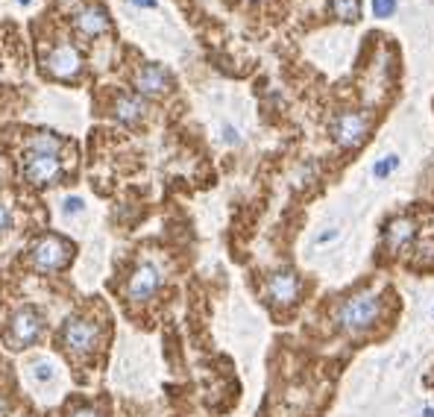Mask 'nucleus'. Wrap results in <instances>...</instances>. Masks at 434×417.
Instances as JSON below:
<instances>
[{"label": "nucleus", "mask_w": 434, "mask_h": 417, "mask_svg": "<svg viewBox=\"0 0 434 417\" xmlns=\"http://www.w3.org/2000/svg\"><path fill=\"white\" fill-rule=\"evenodd\" d=\"M381 309H384V303H381L379 294L358 291V294H352V297H346L341 303V309L334 312V321H338V326L343 329V332L361 335V332H370V329L379 323Z\"/></svg>", "instance_id": "f257e3e1"}, {"label": "nucleus", "mask_w": 434, "mask_h": 417, "mask_svg": "<svg viewBox=\"0 0 434 417\" xmlns=\"http://www.w3.org/2000/svg\"><path fill=\"white\" fill-rule=\"evenodd\" d=\"M71 253H73V247H71L68 238L42 236L30 250V265L39 274H53V271H62V267L71 262Z\"/></svg>", "instance_id": "f03ea898"}, {"label": "nucleus", "mask_w": 434, "mask_h": 417, "mask_svg": "<svg viewBox=\"0 0 434 417\" xmlns=\"http://www.w3.org/2000/svg\"><path fill=\"white\" fill-rule=\"evenodd\" d=\"M97 341H100V329L89 317H68L62 326V344L73 355H89L94 353Z\"/></svg>", "instance_id": "7ed1b4c3"}, {"label": "nucleus", "mask_w": 434, "mask_h": 417, "mask_svg": "<svg viewBox=\"0 0 434 417\" xmlns=\"http://www.w3.org/2000/svg\"><path fill=\"white\" fill-rule=\"evenodd\" d=\"M42 332H44V314L35 305H24V309L12 314V323H9L12 347H30L42 338Z\"/></svg>", "instance_id": "20e7f679"}, {"label": "nucleus", "mask_w": 434, "mask_h": 417, "mask_svg": "<svg viewBox=\"0 0 434 417\" xmlns=\"http://www.w3.org/2000/svg\"><path fill=\"white\" fill-rule=\"evenodd\" d=\"M370 132V118L364 112H343L332 124V139L341 147H358Z\"/></svg>", "instance_id": "39448f33"}, {"label": "nucleus", "mask_w": 434, "mask_h": 417, "mask_svg": "<svg viewBox=\"0 0 434 417\" xmlns=\"http://www.w3.org/2000/svg\"><path fill=\"white\" fill-rule=\"evenodd\" d=\"M24 177H27L33 186H53V182H59V177H62V159L27 153L24 156Z\"/></svg>", "instance_id": "423d86ee"}, {"label": "nucleus", "mask_w": 434, "mask_h": 417, "mask_svg": "<svg viewBox=\"0 0 434 417\" xmlns=\"http://www.w3.org/2000/svg\"><path fill=\"white\" fill-rule=\"evenodd\" d=\"M159 285H162V271H159V265L141 262L138 267H135V274L129 276V282H127V297L135 300V303H144L159 291Z\"/></svg>", "instance_id": "0eeeda50"}, {"label": "nucleus", "mask_w": 434, "mask_h": 417, "mask_svg": "<svg viewBox=\"0 0 434 417\" xmlns=\"http://www.w3.org/2000/svg\"><path fill=\"white\" fill-rule=\"evenodd\" d=\"M267 297L273 305H279V309L293 305L300 300V276L293 271H276L267 279Z\"/></svg>", "instance_id": "6e6552de"}, {"label": "nucleus", "mask_w": 434, "mask_h": 417, "mask_svg": "<svg viewBox=\"0 0 434 417\" xmlns=\"http://www.w3.org/2000/svg\"><path fill=\"white\" fill-rule=\"evenodd\" d=\"M47 71H51L56 80H73L82 71V59L77 53V47L56 44L51 51V56H47Z\"/></svg>", "instance_id": "1a4fd4ad"}, {"label": "nucleus", "mask_w": 434, "mask_h": 417, "mask_svg": "<svg viewBox=\"0 0 434 417\" xmlns=\"http://www.w3.org/2000/svg\"><path fill=\"white\" fill-rule=\"evenodd\" d=\"M135 89L147 97H159L170 89V77L162 65H144L138 73H135Z\"/></svg>", "instance_id": "9d476101"}, {"label": "nucleus", "mask_w": 434, "mask_h": 417, "mask_svg": "<svg viewBox=\"0 0 434 417\" xmlns=\"http://www.w3.org/2000/svg\"><path fill=\"white\" fill-rule=\"evenodd\" d=\"M73 24H77V30L82 35H89V39H97V35H103L109 30V15L103 6H82L77 12V18H73Z\"/></svg>", "instance_id": "9b49d317"}, {"label": "nucleus", "mask_w": 434, "mask_h": 417, "mask_svg": "<svg viewBox=\"0 0 434 417\" xmlns=\"http://www.w3.org/2000/svg\"><path fill=\"white\" fill-rule=\"evenodd\" d=\"M417 236V224L411 218H396L390 220V227H388V247L393 253H399L402 247H408V244L414 241Z\"/></svg>", "instance_id": "f8f14e48"}, {"label": "nucleus", "mask_w": 434, "mask_h": 417, "mask_svg": "<svg viewBox=\"0 0 434 417\" xmlns=\"http://www.w3.org/2000/svg\"><path fill=\"white\" fill-rule=\"evenodd\" d=\"M144 112H147V106L141 97H135V94H120L115 100V118L120 124H138Z\"/></svg>", "instance_id": "ddd939ff"}, {"label": "nucleus", "mask_w": 434, "mask_h": 417, "mask_svg": "<svg viewBox=\"0 0 434 417\" xmlns=\"http://www.w3.org/2000/svg\"><path fill=\"white\" fill-rule=\"evenodd\" d=\"M27 153H42V156H59L62 153V139L56 132H47V130H39L33 132L30 141H27Z\"/></svg>", "instance_id": "4468645a"}, {"label": "nucleus", "mask_w": 434, "mask_h": 417, "mask_svg": "<svg viewBox=\"0 0 434 417\" xmlns=\"http://www.w3.org/2000/svg\"><path fill=\"white\" fill-rule=\"evenodd\" d=\"M332 15L341 21H358L361 3H358V0H332Z\"/></svg>", "instance_id": "2eb2a0df"}, {"label": "nucleus", "mask_w": 434, "mask_h": 417, "mask_svg": "<svg viewBox=\"0 0 434 417\" xmlns=\"http://www.w3.org/2000/svg\"><path fill=\"white\" fill-rule=\"evenodd\" d=\"M33 376L39 379V382H51V379L56 376V371H53L51 362H35V364H33Z\"/></svg>", "instance_id": "dca6fc26"}, {"label": "nucleus", "mask_w": 434, "mask_h": 417, "mask_svg": "<svg viewBox=\"0 0 434 417\" xmlns=\"http://www.w3.org/2000/svg\"><path fill=\"white\" fill-rule=\"evenodd\" d=\"M396 165H399V159H396V156H388V159H381V162H376L373 174H376L379 179H384L388 174H393V170H396Z\"/></svg>", "instance_id": "f3484780"}, {"label": "nucleus", "mask_w": 434, "mask_h": 417, "mask_svg": "<svg viewBox=\"0 0 434 417\" xmlns=\"http://www.w3.org/2000/svg\"><path fill=\"white\" fill-rule=\"evenodd\" d=\"M393 9H396V0H373L376 18H388V15H393Z\"/></svg>", "instance_id": "a211bd4d"}, {"label": "nucleus", "mask_w": 434, "mask_h": 417, "mask_svg": "<svg viewBox=\"0 0 434 417\" xmlns=\"http://www.w3.org/2000/svg\"><path fill=\"white\" fill-rule=\"evenodd\" d=\"M82 208H85L82 197H68V200H65V206H62V212H65V215H80Z\"/></svg>", "instance_id": "6ab92c4d"}, {"label": "nucleus", "mask_w": 434, "mask_h": 417, "mask_svg": "<svg viewBox=\"0 0 434 417\" xmlns=\"http://www.w3.org/2000/svg\"><path fill=\"white\" fill-rule=\"evenodd\" d=\"M12 227V212H9V206L6 203H0V236Z\"/></svg>", "instance_id": "aec40b11"}, {"label": "nucleus", "mask_w": 434, "mask_h": 417, "mask_svg": "<svg viewBox=\"0 0 434 417\" xmlns=\"http://www.w3.org/2000/svg\"><path fill=\"white\" fill-rule=\"evenodd\" d=\"M68 417H103L97 409H91V406H82V409H73Z\"/></svg>", "instance_id": "412c9836"}, {"label": "nucleus", "mask_w": 434, "mask_h": 417, "mask_svg": "<svg viewBox=\"0 0 434 417\" xmlns=\"http://www.w3.org/2000/svg\"><path fill=\"white\" fill-rule=\"evenodd\" d=\"M223 139H226L229 144H238V132H235L232 127H223Z\"/></svg>", "instance_id": "4be33fe9"}, {"label": "nucleus", "mask_w": 434, "mask_h": 417, "mask_svg": "<svg viewBox=\"0 0 434 417\" xmlns=\"http://www.w3.org/2000/svg\"><path fill=\"white\" fill-rule=\"evenodd\" d=\"M135 6H141V9H156V0H132Z\"/></svg>", "instance_id": "5701e85b"}, {"label": "nucleus", "mask_w": 434, "mask_h": 417, "mask_svg": "<svg viewBox=\"0 0 434 417\" xmlns=\"http://www.w3.org/2000/svg\"><path fill=\"white\" fill-rule=\"evenodd\" d=\"M423 417H434V409H426V411H423Z\"/></svg>", "instance_id": "b1692460"}, {"label": "nucleus", "mask_w": 434, "mask_h": 417, "mask_svg": "<svg viewBox=\"0 0 434 417\" xmlns=\"http://www.w3.org/2000/svg\"><path fill=\"white\" fill-rule=\"evenodd\" d=\"M18 3H24V6H27V3H30V0H18Z\"/></svg>", "instance_id": "393cba45"}]
</instances>
